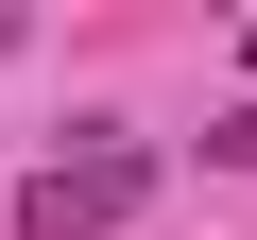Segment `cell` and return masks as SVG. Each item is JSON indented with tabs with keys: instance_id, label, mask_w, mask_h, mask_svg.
<instances>
[{
	"instance_id": "3",
	"label": "cell",
	"mask_w": 257,
	"mask_h": 240,
	"mask_svg": "<svg viewBox=\"0 0 257 240\" xmlns=\"http://www.w3.org/2000/svg\"><path fill=\"white\" fill-rule=\"evenodd\" d=\"M240 52H257V35H240Z\"/></svg>"
},
{
	"instance_id": "1",
	"label": "cell",
	"mask_w": 257,
	"mask_h": 240,
	"mask_svg": "<svg viewBox=\"0 0 257 240\" xmlns=\"http://www.w3.org/2000/svg\"><path fill=\"white\" fill-rule=\"evenodd\" d=\"M138 206H155V155L120 138V120H86V138H69V155L18 189V240H120Z\"/></svg>"
},
{
	"instance_id": "2",
	"label": "cell",
	"mask_w": 257,
	"mask_h": 240,
	"mask_svg": "<svg viewBox=\"0 0 257 240\" xmlns=\"http://www.w3.org/2000/svg\"><path fill=\"white\" fill-rule=\"evenodd\" d=\"M206 172H257V103H223V120H206Z\"/></svg>"
}]
</instances>
